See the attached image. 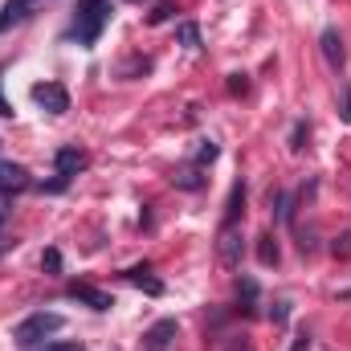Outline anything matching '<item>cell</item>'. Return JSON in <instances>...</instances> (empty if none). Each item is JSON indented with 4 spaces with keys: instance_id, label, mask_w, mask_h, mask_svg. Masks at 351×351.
I'll list each match as a JSON object with an SVG mask.
<instances>
[{
    "instance_id": "obj_1",
    "label": "cell",
    "mask_w": 351,
    "mask_h": 351,
    "mask_svg": "<svg viewBox=\"0 0 351 351\" xmlns=\"http://www.w3.org/2000/svg\"><path fill=\"white\" fill-rule=\"evenodd\" d=\"M106 21H110V0H78L70 37H78V45H94L102 37Z\"/></svg>"
},
{
    "instance_id": "obj_2",
    "label": "cell",
    "mask_w": 351,
    "mask_h": 351,
    "mask_svg": "<svg viewBox=\"0 0 351 351\" xmlns=\"http://www.w3.org/2000/svg\"><path fill=\"white\" fill-rule=\"evenodd\" d=\"M66 327V315H58V311H37V315H29L25 323H16L12 327V343L16 348H37V343H45L49 335H58Z\"/></svg>"
},
{
    "instance_id": "obj_3",
    "label": "cell",
    "mask_w": 351,
    "mask_h": 351,
    "mask_svg": "<svg viewBox=\"0 0 351 351\" xmlns=\"http://www.w3.org/2000/svg\"><path fill=\"white\" fill-rule=\"evenodd\" d=\"M241 254H245L241 225H221V229H217V258H221V265L237 269V265H241Z\"/></svg>"
},
{
    "instance_id": "obj_4",
    "label": "cell",
    "mask_w": 351,
    "mask_h": 351,
    "mask_svg": "<svg viewBox=\"0 0 351 351\" xmlns=\"http://www.w3.org/2000/svg\"><path fill=\"white\" fill-rule=\"evenodd\" d=\"M29 94H33V102H37L41 110H49V114H66V110H70V90L62 86V82H37Z\"/></svg>"
},
{
    "instance_id": "obj_5",
    "label": "cell",
    "mask_w": 351,
    "mask_h": 351,
    "mask_svg": "<svg viewBox=\"0 0 351 351\" xmlns=\"http://www.w3.org/2000/svg\"><path fill=\"white\" fill-rule=\"evenodd\" d=\"M41 4H45V0H4V8H0V33H8V29L25 25Z\"/></svg>"
},
{
    "instance_id": "obj_6",
    "label": "cell",
    "mask_w": 351,
    "mask_h": 351,
    "mask_svg": "<svg viewBox=\"0 0 351 351\" xmlns=\"http://www.w3.org/2000/svg\"><path fill=\"white\" fill-rule=\"evenodd\" d=\"M33 188V176L21 164H0V196H21Z\"/></svg>"
},
{
    "instance_id": "obj_7",
    "label": "cell",
    "mask_w": 351,
    "mask_h": 351,
    "mask_svg": "<svg viewBox=\"0 0 351 351\" xmlns=\"http://www.w3.org/2000/svg\"><path fill=\"white\" fill-rule=\"evenodd\" d=\"M176 319H160V323H152L147 331H143V351H168L176 339Z\"/></svg>"
},
{
    "instance_id": "obj_8",
    "label": "cell",
    "mask_w": 351,
    "mask_h": 351,
    "mask_svg": "<svg viewBox=\"0 0 351 351\" xmlns=\"http://www.w3.org/2000/svg\"><path fill=\"white\" fill-rule=\"evenodd\" d=\"M319 49H323V58H327V66H331V70H343V66H348V49H343L339 29H323Z\"/></svg>"
},
{
    "instance_id": "obj_9",
    "label": "cell",
    "mask_w": 351,
    "mask_h": 351,
    "mask_svg": "<svg viewBox=\"0 0 351 351\" xmlns=\"http://www.w3.org/2000/svg\"><path fill=\"white\" fill-rule=\"evenodd\" d=\"M70 298H78V302H86L90 311H110V306H114V298H110L106 290H98V286H90V282H70Z\"/></svg>"
},
{
    "instance_id": "obj_10",
    "label": "cell",
    "mask_w": 351,
    "mask_h": 351,
    "mask_svg": "<svg viewBox=\"0 0 351 351\" xmlns=\"http://www.w3.org/2000/svg\"><path fill=\"white\" fill-rule=\"evenodd\" d=\"M53 164H58V176H66V180H74L78 172H86L90 156L82 147H58V156H53Z\"/></svg>"
},
{
    "instance_id": "obj_11",
    "label": "cell",
    "mask_w": 351,
    "mask_h": 351,
    "mask_svg": "<svg viewBox=\"0 0 351 351\" xmlns=\"http://www.w3.org/2000/svg\"><path fill=\"white\" fill-rule=\"evenodd\" d=\"M123 278H127L131 286H139L143 294H152V298H160V294H164V282H160V278L152 274V265H147V262H143V265H131V269H127Z\"/></svg>"
},
{
    "instance_id": "obj_12",
    "label": "cell",
    "mask_w": 351,
    "mask_h": 351,
    "mask_svg": "<svg viewBox=\"0 0 351 351\" xmlns=\"http://www.w3.org/2000/svg\"><path fill=\"white\" fill-rule=\"evenodd\" d=\"M241 213H245V180L233 184L229 204H225V221H221V225H241Z\"/></svg>"
},
{
    "instance_id": "obj_13",
    "label": "cell",
    "mask_w": 351,
    "mask_h": 351,
    "mask_svg": "<svg viewBox=\"0 0 351 351\" xmlns=\"http://www.w3.org/2000/svg\"><path fill=\"white\" fill-rule=\"evenodd\" d=\"M176 188H184V192H200L204 188V176H200V168L196 164H188V168H180V172L172 176Z\"/></svg>"
},
{
    "instance_id": "obj_14",
    "label": "cell",
    "mask_w": 351,
    "mask_h": 351,
    "mask_svg": "<svg viewBox=\"0 0 351 351\" xmlns=\"http://www.w3.org/2000/svg\"><path fill=\"white\" fill-rule=\"evenodd\" d=\"M278 258H282V250H278L274 233H262V237H258V262L262 265H278Z\"/></svg>"
},
{
    "instance_id": "obj_15",
    "label": "cell",
    "mask_w": 351,
    "mask_h": 351,
    "mask_svg": "<svg viewBox=\"0 0 351 351\" xmlns=\"http://www.w3.org/2000/svg\"><path fill=\"white\" fill-rule=\"evenodd\" d=\"M176 37H180L184 49H200V25L196 21H180L176 25Z\"/></svg>"
},
{
    "instance_id": "obj_16",
    "label": "cell",
    "mask_w": 351,
    "mask_h": 351,
    "mask_svg": "<svg viewBox=\"0 0 351 351\" xmlns=\"http://www.w3.org/2000/svg\"><path fill=\"white\" fill-rule=\"evenodd\" d=\"M311 147V123L306 119H298L294 127H290V152L298 156V152H306Z\"/></svg>"
},
{
    "instance_id": "obj_17",
    "label": "cell",
    "mask_w": 351,
    "mask_h": 351,
    "mask_svg": "<svg viewBox=\"0 0 351 351\" xmlns=\"http://www.w3.org/2000/svg\"><path fill=\"white\" fill-rule=\"evenodd\" d=\"M258 294H262V290H258L254 278H241V282H237V302H241V311H254V306H258Z\"/></svg>"
},
{
    "instance_id": "obj_18",
    "label": "cell",
    "mask_w": 351,
    "mask_h": 351,
    "mask_svg": "<svg viewBox=\"0 0 351 351\" xmlns=\"http://www.w3.org/2000/svg\"><path fill=\"white\" fill-rule=\"evenodd\" d=\"M217 156H221V147H217L213 139H204V143L196 147V156H192V164H196V168H204V164H213Z\"/></svg>"
},
{
    "instance_id": "obj_19",
    "label": "cell",
    "mask_w": 351,
    "mask_h": 351,
    "mask_svg": "<svg viewBox=\"0 0 351 351\" xmlns=\"http://www.w3.org/2000/svg\"><path fill=\"white\" fill-rule=\"evenodd\" d=\"M176 4H156L152 12H147V25H168V21H176Z\"/></svg>"
},
{
    "instance_id": "obj_20",
    "label": "cell",
    "mask_w": 351,
    "mask_h": 351,
    "mask_svg": "<svg viewBox=\"0 0 351 351\" xmlns=\"http://www.w3.org/2000/svg\"><path fill=\"white\" fill-rule=\"evenodd\" d=\"M331 254H335L339 262H348V258H351V229H348V233H339V237L331 241Z\"/></svg>"
},
{
    "instance_id": "obj_21",
    "label": "cell",
    "mask_w": 351,
    "mask_h": 351,
    "mask_svg": "<svg viewBox=\"0 0 351 351\" xmlns=\"http://www.w3.org/2000/svg\"><path fill=\"white\" fill-rule=\"evenodd\" d=\"M41 269H45V274H62V254H58V250H45V254H41Z\"/></svg>"
},
{
    "instance_id": "obj_22",
    "label": "cell",
    "mask_w": 351,
    "mask_h": 351,
    "mask_svg": "<svg viewBox=\"0 0 351 351\" xmlns=\"http://www.w3.org/2000/svg\"><path fill=\"white\" fill-rule=\"evenodd\" d=\"M269 319H274V327H282V323L290 319V302H286V298H278V302H274V311H269Z\"/></svg>"
},
{
    "instance_id": "obj_23",
    "label": "cell",
    "mask_w": 351,
    "mask_h": 351,
    "mask_svg": "<svg viewBox=\"0 0 351 351\" xmlns=\"http://www.w3.org/2000/svg\"><path fill=\"white\" fill-rule=\"evenodd\" d=\"M225 351H254V343H250L245 335H229V339H225Z\"/></svg>"
},
{
    "instance_id": "obj_24",
    "label": "cell",
    "mask_w": 351,
    "mask_h": 351,
    "mask_svg": "<svg viewBox=\"0 0 351 351\" xmlns=\"http://www.w3.org/2000/svg\"><path fill=\"white\" fill-rule=\"evenodd\" d=\"M29 351H86L82 343H37V348H29Z\"/></svg>"
},
{
    "instance_id": "obj_25",
    "label": "cell",
    "mask_w": 351,
    "mask_h": 351,
    "mask_svg": "<svg viewBox=\"0 0 351 351\" xmlns=\"http://www.w3.org/2000/svg\"><path fill=\"white\" fill-rule=\"evenodd\" d=\"M290 351H311V331L302 327L298 335H294V343H290Z\"/></svg>"
},
{
    "instance_id": "obj_26",
    "label": "cell",
    "mask_w": 351,
    "mask_h": 351,
    "mask_svg": "<svg viewBox=\"0 0 351 351\" xmlns=\"http://www.w3.org/2000/svg\"><path fill=\"white\" fill-rule=\"evenodd\" d=\"M229 90H233V94H245V90H250L245 74H229Z\"/></svg>"
},
{
    "instance_id": "obj_27",
    "label": "cell",
    "mask_w": 351,
    "mask_h": 351,
    "mask_svg": "<svg viewBox=\"0 0 351 351\" xmlns=\"http://www.w3.org/2000/svg\"><path fill=\"white\" fill-rule=\"evenodd\" d=\"M339 114H343V119L351 123V82L343 86V102H339Z\"/></svg>"
},
{
    "instance_id": "obj_28",
    "label": "cell",
    "mask_w": 351,
    "mask_h": 351,
    "mask_svg": "<svg viewBox=\"0 0 351 351\" xmlns=\"http://www.w3.org/2000/svg\"><path fill=\"white\" fill-rule=\"evenodd\" d=\"M0 82H4V70H0ZM0 119H12V106L4 102V90H0Z\"/></svg>"
},
{
    "instance_id": "obj_29",
    "label": "cell",
    "mask_w": 351,
    "mask_h": 351,
    "mask_svg": "<svg viewBox=\"0 0 351 351\" xmlns=\"http://www.w3.org/2000/svg\"><path fill=\"white\" fill-rule=\"evenodd\" d=\"M8 245H12V241H8V233H4V213H0V254H4Z\"/></svg>"
}]
</instances>
